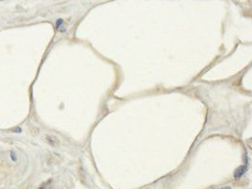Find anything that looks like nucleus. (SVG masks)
Wrapping results in <instances>:
<instances>
[{
  "label": "nucleus",
  "mask_w": 252,
  "mask_h": 189,
  "mask_svg": "<svg viewBox=\"0 0 252 189\" xmlns=\"http://www.w3.org/2000/svg\"><path fill=\"white\" fill-rule=\"evenodd\" d=\"M245 171H247V167H245V165H242V167H238L235 170V172H234V178L239 179L240 177L243 176V174H244Z\"/></svg>",
  "instance_id": "nucleus-1"
},
{
  "label": "nucleus",
  "mask_w": 252,
  "mask_h": 189,
  "mask_svg": "<svg viewBox=\"0 0 252 189\" xmlns=\"http://www.w3.org/2000/svg\"><path fill=\"white\" fill-rule=\"evenodd\" d=\"M11 159H13V161H16V156H15V154H14V152L11 151Z\"/></svg>",
  "instance_id": "nucleus-2"
},
{
  "label": "nucleus",
  "mask_w": 252,
  "mask_h": 189,
  "mask_svg": "<svg viewBox=\"0 0 252 189\" xmlns=\"http://www.w3.org/2000/svg\"><path fill=\"white\" fill-rule=\"evenodd\" d=\"M61 24H63V20H58V22H57V28H59V26H60V25H61Z\"/></svg>",
  "instance_id": "nucleus-3"
},
{
  "label": "nucleus",
  "mask_w": 252,
  "mask_h": 189,
  "mask_svg": "<svg viewBox=\"0 0 252 189\" xmlns=\"http://www.w3.org/2000/svg\"><path fill=\"white\" fill-rule=\"evenodd\" d=\"M221 189H230V187L228 186V187H223V188H221Z\"/></svg>",
  "instance_id": "nucleus-4"
}]
</instances>
